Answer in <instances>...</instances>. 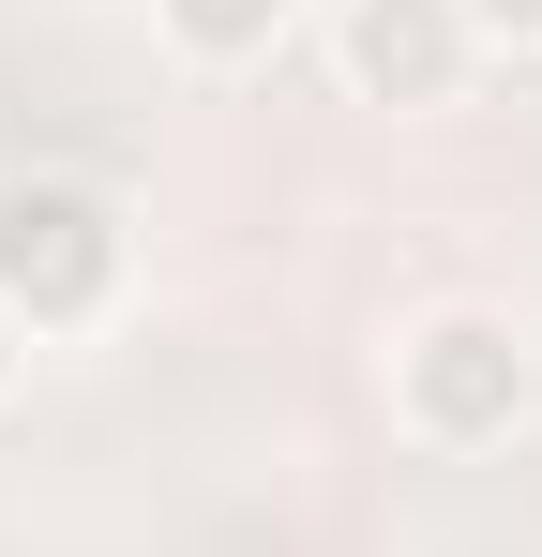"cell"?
<instances>
[{"label":"cell","instance_id":"cell-6","mask_svg":"<svg viewBox=\"0 0 542 557\" xmlns=\"http://www.w3.org/2000/svg\"><path fill=\"white\" fill-rule=\"evenodd\" d=\"M30 362H46V347H30V332H15V317H0V407H15V392H30Z\"/></svg>","mask_w":542,"mask_h":557},{"label":"cell","instance_id":"cell-3","mask_svg":"<svg viewBox=\"0 0 542 557\" xmlns=\"http://www.w3.org/2000/svg\"><path fill=\"white\" fill-rule=\"evenodd\" d=\"M317 76L347 106H377V121H452L497 61H482V30L452 0H317Z\"/></svg>","mask_w":542,"mask_h":557},{"label":"cell","instance_id":"cell-2","mask_svg":"<svg viewBox=\"0 0 542 557\" xmlns=\"http://www.w3.org/2000/svg\"><path fill=\"white\" fill-rule=\"evenodd\" d=\"M136 286H151V242H136V211L106 182H76V166L0 182V317L30 347H106L136 317Z\"/></svg>","mask_w":542,"mask_h":557},{"label":"cell","instance_id":"cell-4","mask_svg":"<svg viewBox=\"0 0 542 557\" xmlns=\"http://www.w3.org/2000/svg\"><path fill=\"white\" fill-rule=\"evenodd\" d=\"M136 15H151V46H167L181 76H211V91L226 76H271L317 30V0H136Z\"/></svg>","mask_w":542,"mask_h":557},{"label":"cell","instance_id":"cell-5","mask_svg":"<svg viewBox=\"0 0 542 557\" xmlns=\"http://www.w3.org/2000/svg\"><path fill=\"white\" fill-rule=\"evenodd\" d=\"M482 30V61H542V0H452Z\"/></svg>","mask_w":542,"mask_h":557},{"label":"cell","instance_id":"cell-1","mask_svg":"<svg viewBox=\"0 0 542 557\" xmlns=\"http://www.w3.org/2000/svg\"><path fill=\"white\" fill-rule=\"evenodd\" d=\"M377 422L407 453H438V467H482V453H513V437H542V317L482 301V286L407 301L377 332Z\"/></svg>","mask_w":542,"mask_h":557}]
</instances>
